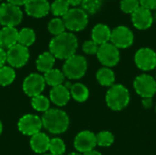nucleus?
<instances>
[{
  "instance_id": "obj_1",
  "label": "nucleus",
  "mask_w": 156,
  "mask_h": 155,
  "mask_svg": "<svg viewBox=\"0 0 156 155\" xmlns=\"http://www.w3.org/2000/svg\"><path fill=\"white\" fill-rule=\"evenodd\" d=\"M49 52L58 59H68L78 48V38L71 32H64L54 37L48 45Z\"/></svg>"
},
{
  "instance_id": "obj_2",
  "label": "nucleus",
  "mask_w": 156,
  "mask_h": 155,
  "mask_svg": "<svg viewBox=\"0 0 156 155\" xmlns=\"http://www.w3.org/2000/svg\"><path fill=\"white\" fill-rule=\"evenodd\" d=\"M43 127L53 134L65 132L69 126V118L68 114L58 109H49L44 112L42 118Z\"/></svg>"
},
{
  "instance_id": "obj_3",
  "label": "nucleus",
  "mask_w": 156,
  "mask_h": 155,
  "mask_svg": "<svg viewBox=\"0 0 156 155\" xmlns=\"http://www.w3.org/2000/svg\"><path fill=\"white\" fill-rule=\"evenodd\" d=\"M106 103L112 111H122L130 102L129 90L121 84L112 86L106 93Z\"/></svg>"
},
{
  "instance_id": "obj_4",
  "label": "nucleus",
  "mask_w": 156,
  "mask_h": 155,
  "mask_svg": "<svg viewBox=\"0 0 156 155\" xmlns=\"http://www.w3.org/2000/svg\"><path fill=\"white\" fill-rule=\"evenodd\" d=\"M87 69L88 63L86 58L81 55L75 54L65 60L62 72L69 79H80L85 75Z\"/></svg>"
},
{
  "instance_id": "obj_5",
  "label": "nucleus",
  "mask_w": 156,
  "mask_h": 155,
  "mask_svg": "<svg viewBox=\"0 0 156 155\" xmlns=\"http://www.w3.org/2000/svg\"><path fill=\"white\" fill-rule=\"evenodd\" d=\"M63 22L67 29L72 32H79L83 30L89 22L88 14L81 8L73 7L62 16Z\"/></svg>"
},
{
  "instance_id": "obj_6",
  "label": "nucleus",
  "mask_w": 156,
  "mask_h": 155,
  "mask_svg": "<svg viewBox=\"0 0 156 155\" xmlns=\"http://www.w3.org/2000/svg\"><path fill=\"white\" fill-rule=\"evenodd\" d=\"M23 19V12L19 6L9 3L0 5V25L3 26H16Z\"/></svg>"
},
{
  "instance_id": "obj_7",
  "label": "nucleus",
  "mask_w": 156,
  "mask_h": 155,
  "mask_svg": "<svg viewBox=\"0 0 156 155\" xmlns=\"http://www.w3.org/2000/svg\"><path fill=\"white\" fill-rule=\"evenodd\" d=\"M29 50L28 48L24 47L20 44H16L11 47L6 51V62L10 67L22 68L24 67L29 59Z\"/></svg>"
},
{
  "instance_id": "obj_8",
  "label": "nucleus",
  "mask_w": 156,
  "mask_h": 155,
  "mask_svg": "<svg viewBox=\"0 0 156 155\" xmlns=\"http://www.w3.org/2000/svg\"><path fill=\"white\" fill-rule=\"evenodd\" d=\"M97 58L99 61L107 68L116 66L121 58L119 48L112 43H106L99 47L97 52Z\"/></svg>"
},
{
  "instance_id": "obj_9",
  "label": "nucleus",
  "mask_w": 156,
  "mask_h": 155,
  "mask_svg": "<svg viewBox=\"0 0 156 155\" xmlns=\"http://www.w3.org/2000/svg\"><path fill=\"white\" fill-rule=\"evenodd\" d=\"M46 81L44 76L38 73H31L23 81V90L28 97L34 98L41 95L45 90Z\"/></svg>"
},
{
  "instance_id": "obj_10",
  "label": "nucleus",
  "mask_w": 156,
  "mask_h": 155,
  "mask_svg": "<svg viewBox=\"0 0 156 155\" xmlns=\"http://www.w3.org/2000/svg\"><path fill=\"white\" fill-rule=\"evenodd\" d=\"M133 31L125 26H118L112 30L111 43L118 48H127L133 43Z\"/></svg>"
},
{
  "instance_id": "obj_11",
  "label": "nucleus",
  "mask_w": 156,
  "mask_h": 155,
  "mask_svg": "<svg viewBox=\"0 0 156 155\" xmlns=\"http://www.w3.org/2000/svg\"><path fill=\"white\" fill-rule=\"evenodd\" d=\"M136 92L144 98H153L156 93V80L148 74H142L133 82Z\"/></svg>"
},
{
  "instance_id": "obj_12",
  "label": "nucleus",
  "mask_w": 156,
  "mask_h": 155,
  "mask_svg": "<svg viewBox=\"0 0 156 155\" xmlns=\"http://www.w3.org/2000/svg\"><path fill=\"white\" fill-rule=\"evenodd\" d=\"M17 127L21 133L32 137L33 135L40 132L43 127V123L41 118H39L38 116L27 114L18 121Z\"/></svg>"
},
{
  "instance_id": "obj_13",
  "label": "nucleus",
  "mask_w": 156,
  "mask_h": 155,
  "mask_svg": "<svg viewBox=\"0 0 156 155\" xmlns=\"http://www.w3.org/2000/svg\"><path fill=\"white\" fill-rule=\"evenodd\" d=\"M134 62L142 70H152L156 68V52L149 48H142L135 53Z\"/></svg>"
},
{
  "instance_id": "obj_14",
  "label": "nucleus",
  "mask_w": 156,
  "mask_h": 155,
  "mask_svg": "<svg viewBox=\"0 0 156 155\" xmlns=\"http://www.w3.org/2000/svg\"><path fill=\"white\" fill-rule=\"evenodd\" d=\"M97 145L96 134L90 131H82L74 139V147L79 153H86L94 150Z\"/></svg>"
},
{
  "instance_id": "obj_15",
  "label": "nucleus",
  "mask_w": 156,
  "mask_h": 155,
  "mask_svg": "<svg viewBox=\"0 0 156 155\" xmlns=\"http://www.w3.org/2000/svg\"><path fill=\"white\" fill-rule=\"evenodd\" d=\"M132 22L134 27L140 30H145L152 26L154 22V16L151 10L140 6L132 14Z\"/></svg>"
},
{
  "instance_id": "obj_16",
  "label": "nucleus",
  "mask_w": 156,
  "mask_h": 155,
  "mask_svg": "<svg viewBox=\"0 0 156 155\" xmlns=\"http://www.w3.org/2000/svg\"><path fill=\"white\" fill-rule=\"evenodd\" d=\"M26 13L36 18L46 16L50 11V4L48 0H28L25 5Z\"/></svg>"
},
{
  "instance_id": "obj_17",
  "label": "nucleus",
  "mask_w": 156,
  "mask_h": 155,
  "mask_svg": "<svg viewBox=\"0 0 156 155\" xmlns=\"http://www.w3.org/2000/svg\"><path fill=\"white\" fill-rule=\"evenodd\" d=\"M19 31L14 26H4L0 29V47L3 48H10L18 43Z\"/></svg>"
},
{
  "instance_id": "obj_18",
  "label": "nucleus",
  "mask_w": 156,
  "mask_h": 155,
  "mask_svg": "<svg viewBox=\"0 0 156 155\" xmlns=\"http://www.w3.org/2000/svg\"><path fill=\"white\" fill-rule=\"evenodd\" d=\"M70 91L65 85L53 87L49 91L50 100L57 106H65L70 100Z\"/></svg>"
},
{
  "instance_id": "obj_19",
  "label": "nucleus",
  "mask_w": 156,
  "mask_h": 155,
  "mask_svg": "<svg viewBox=\"0 0 156 155\" xmlns=\"http://www.w3.org/2000/svg\"><path fill=\"white\" fill-rule=\"evenodd\" d=\"M111 36L112 30L105 24H97L91 30V39L99 46L109 43Z\"/></svg>"
},
{
  "instance_id": "obj_20",
  "label": "nucleus",
  "mask_w": 156,
  "mask_h": 155,
  "mask_svg": "<svg viewBox=\"0 0 156 155\" xmlns=\"http://www.w3.org/2000/svg\"><path fill=\"white\" fill-rule=\"evenodd\" d=\"M50 140L44 132H38L33 135L30 139V146L33 152L38 154H43L49 149Z\"/></svg>"
},
{
  "instance_id": "obj_21",
  "label": "nucleus",
  "mask_w": 156,
  "mask_h": 155,
  "mask_svg": "<svg viewBox=\"0 0 156 155\" xmlns=\"http://www.w3.org/2000/svg\"><path fill=\"white\" fill-rule=\"evenodd\" d=\"M55 60H56V58L49 51L43 52L42 54H40L38 56V58L36 61L37 69L39 72H42L45 74L53 69Z\"/></svg>"
},
{
  "instance_id": "obj_22",
  "label": "nucleus",
  "mask_w": 156,
  "mask_h": 155,
  "mask_svg": "<svg viewBox=\"0 0 156 155\" xmlns=\"http://www.w3.org/2000/svg\"><path fill=\"white\" fill-rule=\"evenodd\" d=\"M96 79L98 82L102 86L112 87L115 82V75L112 69L104 67L100 69L96 73Z\"/></svg>"
},
{
  "instance_id": "obj_23",
  "label": "nucleus",
  "mask_w": 156,
  "mask_h": 155,
  "mask_svg": "<svg viewBox=\"0 0 156 155\" xmlns=\"http://www.w3.org/2000/svg\"><path fill=\"white\" fill-rule=\"evenodd\" d=\"M44 79L46 84L53 88L59 85H63V82L65 80V75L61 70L57 69H52L51 70L44 74Z\"/></svg>"
},
{
  "instance_id": "obj_24",
  "label": "nucleus",
  "mask_w": 156,
  "mask_h": 155,
  "mask_svg": "<svg viewBox=\"0 0 156 155\" xmlns=\"http://www.w3.org/2000/svg\"><path fill=\"white\" fill-rule=\"evenodd\" d=\"M70 96L78 102H84L88 100L90 92L88 88L82 83H75L69 89Z\"/></svg>"
},
{
  "instance_id": "obj_25",
  "label": "nucleus",
  "mask_w": 156,
  "mask_h": 155,
  "mask_svg": "<svg viewBox=\"0 0 156 155\" xmlns=\"http://www.w3.org/2000/svg\"><path fill=\"white\" fill-rule=\"evenodd\" d=\"M36 41V33L32 28L24 27L19 31L18 34V44L24 47H30Z\"/></svg>"
},
{
  "instance_id": "obj_26",
  "label": "nucleus",
  "mask_w": 156,
  "mask_h": 155,
  "mask_svg": "<svg viewBox=\"0 0 156 155\" xmlns=\"http://www.w3.org/2000/svg\"><path fill=\"white\" fill-rule=\"evenodd\" d=\"M16 79V72L10 66H4L0 69V86L5 87L13 83Z\"/></svg>"
},
{
  "instance_id": "obj_27",
  "label": "nucleus",
  "mask_w": 156,
  "mask_h": 155,
  "mask_svg": "<svg viewBox=\"0 0 156 155\" xmlns=\"http://www.w3.org/2000/svg\"><path fill=\"white\" fill-rule=\"evenodd\" d=\"M31 105H32L33 109L36 110L37 111L44 113V112H46L47 111L49 110L50 101L47 97H45V96H43L41 94V95H38V96H36V97L32 98Z\"/></svg>"
},
{
  "instance_id": "obj_28",
  "label": "nucleus",
  "mask_w": 156,
  "mask_h": 155,
  "mask_svg": "<svg viewBox=\"0 0 156 155\" xmlns=\"http://www.w3.org/2000/svg\"><path fill=\"white\" fill-rule=\"evenodd\" d=\"M65 29H66L65 24L63 22V19L60 17H54L48 24V30L54 37L66 32Z\"/></svg>"
},
{
  "instance_id": "obj_29",
  "label": "nucleus",
  "mask_w": 156,
  "mask_h": 155,
  "mask_svg": "<svg viewBox=\"0 0 156 155\" xmlns=\"http://www.w3.org/2000/svg\"><path fill=\"white\" fill-rule=\"evenodd\" d=\"M69 10V5L67 2V0H55L50 5V11L57 17L65 16V14Z\"/></svg>"
},
{
  "instance_id": "obj_30",
  "label": "nucleus",
  "mask_w": 156,
  "mask_h": 155,
  "mask_svg": "<svg viewBox=\"0 0 156 155\" xmlns=\"http://www.w3.org/2000/svg\"><path fill=\"white\" fill-rule=\"evenodd\" d=\"M80 5L88 15H95L101 10L102 0H82Z\"/></svg>"
},
{
  "instance_id": "obj_31",
  "label": "nucleus",
  "mask_w": 156,
  "mask_h": 155,
  "mask_svg": "<svg viewBox=\"0 0 156 155\" xmlns=\"http://www.w3.org/2000/svg\"><path fill=\"white\" fill-rule=\"evenodd\" d=\"M48 151L53 155H63L66 152L65 143L60 138H53L50 140Z\"/></svg>"
},
{
  "instance_id": "obj_32",
  "label": "nucleus",
  "mask_w": 156,
  "mask_h": 155,
  "mask_svg": "<svg viewBox=\"0 0 156 155\" xmlns=\"http://www.w3.org/2000/svg\"><path fill=\"white\" fill-rule=\"evenodd\" d=\"M97 139V145L101 147H109L114 142V136L112 132L108 131H102L96 134Z\"/></svg>"
},
{
  "instance_id": "obj_33",
  "label": "nucleus",
  "mask_w": 156,
  "mask_h": 155,
  "mask_svg": "<svg viewBox=\"0 0 156 155\" xmlns=\"http://www.w3.org/2000/svg\"><path fill=\"white\" fill-rule=\"evenodd\" d=\"M141 6L139 0H121V10L125 14H133Z\"/></svg>"
},
{
  "instance_id": "obj_34",
  "label": "nucleus",
  "mask_w": 156,
  "mask_h": 155,
  "mask_svg": "<svg viewBox=\"0 0 156 155\" xmlns=\"http://www.w3.org/2000/svg\"><path fill=\"white\" fill-rule=\"evenodd\" d=\"M99 45L97 43H95L92 39L90 40H86L83 45H82V50L83 52H85L86 54L89 55H94L97 54L98 49H99Z\"/></svg>"
},
{
  "instance_id": "obj_35",
  "label": "nucleus",
  "mask_w": 156,
  "mask_h": 155,
  "mask_svg": "<svg viewBox=\"0 0 156 155\" xmlns=\"http://www.w3.org/2000/svg\"><path fill=\"white\" fill-rule=\"evenodd\" d=\"M141 6H144L149 10L156 9V0H139Z\"/></svg>"
},
{
  "instance_id": "obj_36",
  "label": "nucleus",
  "mask_w": 156,
  "mask_h": 155,
  "mask_svg": "<svg viewBox=\"0 0 156 155\" xmlns=\"http://www.w3.org/2000/svg\"><path fill=\"white\" fill-rule=\"evenodd\" d=\"M6 62V51L5 48L0 47V69L5 66V63Z\"/></svg>"
},
{
  "instance_id": "obj_37",
  "label": "nucleus",
  "mask_w": 156,
  "mask_h": 155,
  "mask_svg": "<svg viewBox=\"0 0 156 155\" xmlns=\"http://www.w3.org/2000/svg\"><path fill=\"white\" fill-rule=\"evenodd\" d=\"M143 106L144 109H150L153 106V99L152 98H144L143 99Z\"/></svg>"
},
{
  "instance_id": "obj_38",
  "label": "nucleus",
  "mask_w": 156,
  "mask_h": 155,
  "mask_svg": "<svg viewBox=\"0 0 156 155\" xmlns=\"http://www.w3.org/2000/svg\"><path fill=\"white\" fill-rule=\"evenodd\" d=\"M27 1L28 0H7V3L20 7L21 5H25Z\"/></svg>"
},
{
  "instance_id": "obj_39",
  "label": "nucleus",
  "mask_w": 156,
  "mask_h": 155,
  "mask_svg": "<svg viewBox=\"0 0 156 155\" xmlns=\"http://www.w3.org/2000/svg\"><path fill=\"white\" fill-rule=\"evenodd\" d=\"M67 2L69 3V5H72V6L76 7V6H78V5H80L81 4L82 0H67Z\"/></svg>"
},
{
  "instance_id": "obj_40",
  "label": "nucleus",
  "mask_w": 156,
  "mask_h": 155,
  "mask_svg": "<svg viewBox=\"0 0 156 155\" xmlns=\"http://www.w3.org/2000/svg\"><path fill=\"white\" fill-rule=\"evenodd\" d=\"M83 155H101V153L98 151H95V150H92L90 152H88L86 153H83Z\"/></svg>"
},
{
  "instance_id": "obj_41",
  "label": "nucleus",
  "mask_w": 156,
  "mask_h": 155,
  "mask_svg": "<svg viewBox=\"0 0 156 155\" xmlns=\"http://www.w3.org/2000/svg\"><path fill=\"white\" fill-rule=\"evenodd\" d=\"M2 132H3V124H2V122H0V135H1V133H2Z\"/></svg>"
},
{
  "instance_id": "obj_42",
  "label": "nucleus",
  "mask_w": 156,
  "mask_h": 155,
  "mask_svg": "<svg viewBox=\"0 0 156 155\" xmlns=\"http://www.w3.org/2000/svg\"><path fill=\"white\" fill-rule=\"evenodd\" d=\"M69 155H81L80 153H69Z\"/></svg>"
},
{
  "instance_id": "obj_43",
  "label": "nucleus",
  "mask_w": 156,
  "mask_h": 155,
  "mask_svg": "<svg viewBox=\"0 0 156 155\" xmlns=\"http://www.w3.org/2000/svg\"><path fill=\"white\" fill-rule=\"evenodd\" d=\"M42 155H53V154H51V153H49V154H42Z\"/></svg>"
},
{
  "instance_id": "obj_44",
  "label": "nucleus",
  "mask_w": 156,
  "mask_h": 155,
  "mask_svg": "<svg viewBox=\"0 0 156 155\" xmlns=\"http://www.w3.org/2000/svg\"><path fill=\"white\" fill-rule=\"evenodd\" d=\"M154 17H155V19H156V12H155V15H154Z\"/></svg>"
},
{
  "instance_id": "obj_45",
  "label": "nucleus",
  "mask_w": 156,
  "mask_h": 155,
  "mask_svg": "<svg viewBox=\"0 0 156 155\" xmlns=\"http://www.w3.org/2000/svg\"><path fill=\"white\" fill-rule=\"evenodd\" d=\"M0 1H2V0H0Z\"/></svg>"
},
{
  "instance_id": "obj_46",
  "label": "nucleus",
  "mask_w": 156,
  "mask_h": 155,
  "mask_svg": "<svg viewBox=\"0 0 156 155\" xmlns=\"http://www.w3.org/2000/svg\"><path fill=\"white\" fill-rule=\"evenodd\" d=\"M155 111H156V109H155Z\"/></svg>"
},
{
  "instance_id": "obj_47",
  "label": "nucleus",
  "mask_w": 156,
  "mask_h": 155,
  "mask_svg": "<svg viewBox=\"0 0 156 155\" xmlns=\"http://www.w3.org/2000/svg\"><path fill=\"white\" fill-rule=\"evenodd\" d=\"M0 26H1V25H0Z\"/></svg>"
}]
</instances>
